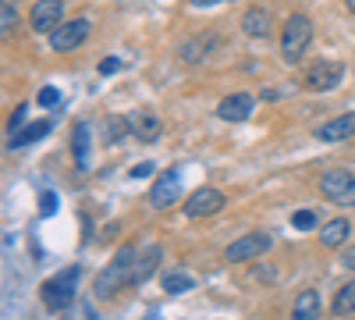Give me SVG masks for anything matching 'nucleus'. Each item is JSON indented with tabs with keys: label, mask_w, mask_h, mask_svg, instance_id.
Here are the masks:
<instances>
[{
	"label": "nucleus",
	"mask_w": 355,
	"mask_h": 320,
	"mask_svg": "<svg viewBox=\"0 0 355 320\" xmlns=\"http://www.w3.org/2000/svg\"><path fill=\"white\" fill-rule=\"evenodd\" d=\"M71 153H75V167L89 171V164H93V125L89 121H78L71 128Z\"/></svg>",
	"instance_id": "12"
},
{
	"label": "nucleus",
	"mask_w": 355,
	"mask_h": 320,
	"mask_svg": "<svg viewBox=\"0 0 355 320\" xmlns=\"http://www.w3.org/2000/svg\"><path fill=\"white\" fill-rule=\"evenodd\" d=\"M270 246H274V235H266V231H252V235L234 239V242L224 249V260H227V264H245V260L263 256Z\"/></svg>",
	"instance_id": "6"
},
{
	"label": "nucleus",
	"mask_w": 355,
	"mask_h": 320,
	"mask_svg": "<svg viewBox=\"0 0 355 320\" xmlns=\"http://www.w3.org/2000/svg\"><path fill=\"white\" fill-rule=\"evenodd\" d=\"M160 285H164L167 296H182V292H189V288H196V278L192 274H182V271H167Z\"/></svg>",
	"instance_id": "21"
},
{
	"label": "nucleus",
	"mask_w": 355,
	"mask_h": 320,
	"mask_svg": "<svg viewBox=\"0 0 355 320\" xmlns=\"http://www.w3.org/2000/svg\"><path fill=\"white\" fill-rule=\"evenodd\" d=\"M117 68H121V61H117V57H107V61H100V75H114Z\"/></svg>",
	"instance_id": "27"
},
{
	"label": "nucleus",
	"mask_w": 355,
	"mask_h": 320,
	"mask_svg": "<svg viewBox=\"0 0 355 320\" xmlns=\"http://www.w3.org/2000/svg\"><path fill=\"white\" fill-rule=\"evenodd\" d=\"M160 132H164V125H160L157 114H150V110H139L135 118H132V135H135L139 142H157Z\"/></svg>",
	"instance_id": "16"
},
{
	"label": "nucleus",
	"mask_w": 355,
	"mask_h": 320,
	"mask_svg": "<svg viewBox=\"0 0 355 320\" xmlns=\"http://www.w3.org/2000/svg\"><path fill=\"white\" fill-rule=\"evenodd\" d=\"M348 235H352V224L345 217H334V221H327L320 228V246L323 249H341L348 242Z\"/></svg>",
	"instance_id": "15"
},
{
	"label": "nucleus",
	"mask_w": 355,
	"mask_h": 320,
	"mask_svg": "<svg viewBox=\"0 0 355 320\" xmlns=\"http://www.w3.org/2000/svg\"><path fill=\"white\" fill-rule=\"evenodd\" d=\"M121 132H132V118H107V128H103V142H114Z\"/></svg>",
	"instance_id": "24"
},
{
	"label": "nucleus",
	"mask_w": 355,
	"mask_h": 320,
	"mask_svg": "<svg viewBox=\"0 0 355 320\" xmlns=\"http://www.w3.org/2000/svg\"><path fill=\"white\" fill-rule=\"evenodd\" d=\"M132 271H135V249L132 246H121L114 256H110V264L100 271V278H96V296L100 299H107V296H114L117 288H125L128 281H132Z\"/></svg>",
	"instance_id": "1"
},
{
	"label": "nucleus",
	"mask_w": 355,
	"mask_h": 320,
	"mask_svg": "<svg viewBox=\"0 0 355 320\" xmlns=\"http://www.w3.org/2000/svg\"><path fill=\"white\" fill-rule=\"evenodd\" d=\"M331 313H334V317L355 313V281H348V285L338 288V296H334V303H331Z\"/></svg>",
	"instance_id": "20"
},
{
	"label": "nucleus",
	"mask_w": 355,
	"mask_h": 320,
	"mask_svg": "<svg viewBox=\"0 0 355 320\" xmlns=\"http://www.w3.org/2000/svg\"><path fill=\"white\" fill-rule=\"evenodd\" d=\"M263 100H281V90H263Z\"/></svg>",
	"instance_id": "32"
},
{
	"label": "nucleus",
	"mask_w": 355,
	"mask_h": 320,
	"mask_svg": "<svg viewBox=\"0 0 355 320\" xmlns=\"http://www.w3.org/2000/svg\"><path fill=\"white\" fill-rule=\"evenodd\" d=\"M206 47H217V36H199V40H192L189 47H182V57H185V61H199Z\"/></svg>",
	"instance_id": "23"
},
{
	"label": "nucleus",
	"mask_w": 355,
	"mask_h": 320,
	"mask_svg": "<svg viewBox=\"0 0 355 320\" xmlns=\"http://www.w3.org/2000/svg\"><path fill=\"white\" fill-rule=\"evenodd\" d=\"M341 78H345V65H338V61H313L306 68L302 85L313 90V93H327V90H334Z\"/></svg>",
	"instance_id": "8"
},
{
	"label": "nucleus",
	"mask_w": 355,
	"mask_h": 320,
	"mask_svg": "<svg viewBox=\"0 0 355 320\" xmlns=\"http://www.w3.org/2000/svg\"><path fill=\"white\" fill-rule=\"evenodd\" d=\"M57 100H61V93H57L53 85H46V90H40V96H36V103H40V107H53Z\"/></svg>",
	"instance_id": "26"
},
{
	"label": "nucleus",
	"mask_w": 355,
	"mask_h": 320,
	"mask_svg": "<svg viewBox=\"0 0 355 320\" xmlns=\"http://www.w3.org/2000/svg\"><path fill=\"white\" fill-rule=\"evenodd\" d=\"M89 33H93L89 18H71V22L57 25L53 33H50V50L53 53H71V50H78L89 40Z\"/></svg>",
	"instance_id": "5"
},
{
	"label": "nucleus",
	"mask_w": 355,
	"mask_h": 320,
	"mask_svg": "<svg viewBox=\"0 0 355 320\" xmlns=\"http://www.w3.org/2000/svg\"><path fill=\"white\" fill-rule=\"evenodd\" d=\"M153 174V164H135L132 167V178H150Z\"/></svg>",
	"instance_id": "29"
},
{
	"label": "nucleus",
	"mask_w": 355,
	"mask_h": 320,
	"mask_svg": "<svg viewBox=\"0 0 355 320\" xmlns=\"http://www.w3.org/2000/svg\"><path fill=\"white\" fill-rule=\"evenodd\" d=\"M320 196L334 203V207H355V171L348 167H331L316 178Z\"/></svg>",
	"instance_id": "3"
},
{
	"label": "nucleus",
	"mask_w": 355,
	"mask_h": 320,
	"mask_svg": "<svg viewBox=\"0 0 355 320\" xmlns=\"http://www.w3.org/2000/svg\"><path fill=\"white\" fill-rule=\"evenodd\" d=\"M15 28H18V11H15L11 0H4V4H0V33H4V40H11Z\"/></svg>",
	"instance_id": "22"
},
{
	"label": "nucleus",
	"mask_w": 355,
	"mask_h": 320,
	"mask_svg": "<svg viewBox=\"0 0 355 320\" xmlns=\"http://www.w3.org/2000/svg\"><path fill=\"white\" fill-rule=\"evenodd\" d=\"M21 118H25V107H18V110L11 114V128H15V132L21 128Z\"/></svg>",
	"instance_id": "31"
},
{
	"label": "nucleus",
	"mask_w": 355,
	"mask_h": 320,
	"mask_svg": "<svg viewBox=\"0 0 355 320\" xmlns=\"http://www.w3.org/2000/svg\"><path fill=\"white\" fill-rule=\"evenodd\" d=\"M313 43V22L306 15H291L281 28V57L288 65H299Z\"/></svg>",
	"instance_id": "2"
},
{
	"label": "nucleus",
	"mask_w": 355,
	"mask_h": 320,
	"mask_svg": "<svg viewBox=\"0 0 355 320\" xmlns=\"http://www.w3.org/2000/svg\"><path fill=\"white\" fill-rule=\"evenodd\" d=\"M242 33H245L249 40H270V33H274L270 11H266V8H249V11L242 15Z\"/></svg>",
	"instance_id": "13"
},
{
	"label": "nucleus",
	"mask_w": 355,
	"mask_h": 320,
	"mask_svg": "<svg viewBox=\"0 0 355 320\" xmlns=\"http://www.w3.org/2000/svg\"><path fill=\"white\" fill-rule=\"evenodd\" d=\"M256 107V96L252 93H227L220 103H217V118L220 121H245Z\"/></svg>",
	"instance_id": "11"
},
{
	"label": "nucleus",
	"mask_w": 355,
	"mask_h": 320,
	"mask_svg": "<svg viewBox=\"0 0 355 320\" xmlns=\"http://www.w3.org/2000/svg\"><path fill=\"white\" fill-rule=\"evenodd\" d=\"M291 228H299V231H313L316 228V214L313 210H299L291 217Z\"/></svg>",
	"instance_id": "25"
},
{
	"label": "nucleus",
	"mask_w": 355,
	"mask_h": 320,
	"mask_svg": "<svg viewBox=\"0 0 355 320\" xmlns=\"http://www.w3.org/2000/svg\"><path fill=\"white\" fill-rule=\"evenodd\" d=\"M53 207H57V196L46 192V196H43V214H53Z\"/></svg>",
	"instance_id": "30"
},
{
	"label": "nucleus",
	"mask_w": 355,
	"mask_h": 320,
	"mask_svg": "<svg viewBox=\"0 0 355 320\" xmlns=\"http://www.w3.org/2000/svg\"><path fill=\"white\" fill-rule=\"evenodd\" d=\"M160 246H146L142 249V256H135V271H132V285H142L146 278H150L153 271H157V264H160Z\"/></svg>",
	"instance_id": "17"
},
{
	"label": "nucleus",
	"mask_w": 355,
	"mask_h": 320,
	"mask_svg": "<svg viewBox=\"0 0 355 320\" xmlns=\"http://www.w3.org/2000/svg\"><path fill=\"white\" fill-rule=\"evenodd\" d=\"M217 4H231V0H189V8L202 11V8H217Z\"/></svg>",
	"instance_id": "28"
},
{
	"label": "nucleus",
	"mask_w": 355,
	"mask_h": 320,
	"mask_svg": "<svg viewBox=\"0 0 355 320\" xmlns=\"http://www.w3.org/2000/svg\"><path fill=\"white\" fill-rule=\"evenodd\" d=\"M78 267L71 264V267H64L61 274H53V278H46L43 281V288H40V296H43V306L46 310H64V306H71V299H75V285H78Z\"/></svg>",
	"instance_id": "4"
},
{
	"label": "nucleus",
	"mask_w": 355,
	"mask_h": 320,
	"mask_svg": "<svg viewBox=\"0 0 355 320\" xmlns=\"http://www.w3.org/2000/svg\"><path fill=\"white\" fill-rule=\"evenodd\" d=\"M355 135V114H338V118L316 125V139L320 142H341Z\"/></svg>",
	"instance_id": "14"
},
{
	"label": "nucleus",
	"mask_w": 355,
	"mask_h": 320,
	"mask_svg": "<svg viewBox=\"0 0 355 320\" xmlns=\"http://www.w3.org/2000/svg\"><path fill=\"white\" fill-rule=\"evenodd\" d=\"M61 18H64V0H36L33 15H28L36 33H53L57 25H64Z\"/></svg>",
	"instance_id": "10"
},
{
	"label": "nucleus",
	"mask_w": 355,
	"mask_h": 320,
	"mask_svg": "<svg viewBox=\"0 0 355 320\" xmlns=\"http://www.w3.org/2000/svg\"><path fill=\"white\" fill-rule=\"evenodd\" d=\"M53 125L43 118V121H28L25 128H18L15 135H11V150H21V146H28V142H36V139H43L46 132H50Z\"/></svg>",
	"instance_id": "18"
},
{
	"label": "nucleus",
	"mask_w": 355,
	"mask_h": 320,
	"mask_svg": "<svg viewBox=\"0 0 355 320\" xmlns=\"http://www.w3.org/2000/svg\"><path fill=\"white\" fill-rule=\"evenodd\" d=\"M288 320H320V296L316 292H299Z\"/></svg>",
	"instance_id": "19"
},
{
	"label": "nucleus",
	"mask_w": 355,
	"mask_h": 320,
	"mask_svg": "<svg viewBox=\"0 0 355 320\" xmlns=\"http://www.w3.org/2000/svg\"><path fill=\"white\" fill-rule=\"evenodd\" d=\"M224 192L220 189H214V185H202V189H196L189 199H185V214L189 217H210V214H217V210H224Z\"/></svg>",
	"instance_id": "9"
},
{
	"label": "nucleus",
	"mask_w": 355,
	"mask_h": 320,
	"mask_svg": "<svg viewBox=\"0 0 355 320\" xmlns=\"http://www.w3.org/2000/svg\"><path fill=\"white\" fill-rule=\"evenodd\" d=\"M345 8H348V11L355 15V0H345Z\"/></svg>",
	"instance_id": "33"
},
{
	"label": "nucleus",
	"mask_w": 355,
	"mask_h": 320,
	"mask_svg": "<svg viewBox=\"0 0 355 320\" xmlns=\"http://www.w3.org/2000/svg\"><path fill=\"white\" fill-rule=\"evenodd\" d=\"M182 199V167H167L164 174H157V182L150 185V203L157 210H167Z\"/></svg>",
	"instance_id": "7"
}]
</instances>
